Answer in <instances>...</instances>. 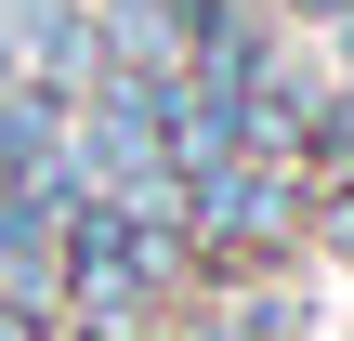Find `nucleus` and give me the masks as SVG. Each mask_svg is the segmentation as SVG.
Returning a JSON list of instances; mask_svg holds the SVG:
<instances>
[{
	"instance_id": "1",
	"label": "nucleus",
	"mask_w": 354,
	"mask_h": 341,
	"mask_svg": "<svg viewBox=\"0 0 354 341\" xmlns=\"http://www.w3.org/2000/svg\"><path fill=\"white\" fill-rule=\"evenodd\" d=\"M0 341H26V329H13V315H0Z\"/></svg>"
}]
</instances>
